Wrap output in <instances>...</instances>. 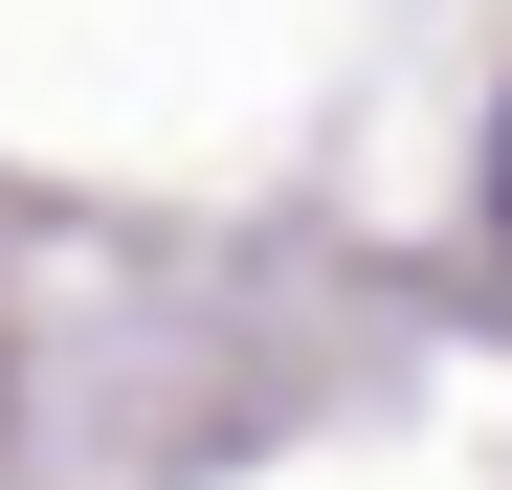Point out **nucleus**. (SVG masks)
Segmentation results:
<instances>
[{
    "instance_id": "obj_1",
    "label": "nucleus",
    "mask_w": 512,
    "mask_h": 490,
    "mask_svg": "<svg viewBox=\"0 0 512 490\" xmlns=\"http://www.w3.org/2000/svg\"><path fill=\"white\" fill-rule=\"evenodd\" d=\"M490 223H512V112H490Z\"/></svg>"
}]
</instances>
